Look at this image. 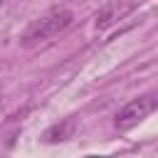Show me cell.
Instances as JSON below:
<instances>
[{"label":"cell","instance_id":"6da1fadb","mask_svg":"<svg viewBox=\"0 0 158 158\" xmlns=\"http://www.w3.org/2000/svg\"><path fill=\"white\" fill-rule=\"evenodd\" d=\"M72 20H74V15H72L69 7H52V10H47L42 17L32 20V22L27 25V30H25L22 37H20V44L27 47V49H30V47H37V44H42V42L62 35V32L72 25Z\"/></svg>","mask_w":158,"mask_h":158},{"label":"cell","instance_id":"277c9868","mask_svg":"<svg viewBox=\"0 0 158 158\" xmlns=\"http://www.w3.org/2000/svg\"><path fill=\"white\" fill-rule=\"evenodd\" d=\"M72 131H74V121H72V118H64L62 123L49 126L42 138H44V143H59V141H67V138L72 136Z\"/></svg>","mask_w":158,"mask_h":158},{"label":"cell","instance_id":"7a4b0ae2","mask_svg":"<svg viewBox=\"0 0 158 158\" xmlns=\"http://www.w3.org/2000/svg\"><path fill=\"white\" fill-rule=\"evenodd\" d=\"M158 106V99L146 94V96H138V99H131L123 109H118V114L114 116V126L118 131H128L133 126H138L153 109Z\"/></svg>","mask_w":158,"mask_h":158},{"label":"cell","instance_id":"3957f363","mask_svg":"<svg viewBox=\"0 0 158 158\" xmlns=\"http://www.w3.org/2000/svg\"><path fill=\"white\" fill-rule=\"evenodd\" d=\"M133 10V2H118V0H114V2H109V5H104L99 12H96V27L99 30H106V27H111L116 20H121L126 12H131Z\"/></svg>","mask_w":158,"mask_h":158},{"label":"cell","instance_id":"5b68a950","mask_svg":"<svg viewBox=\"0 0 158 158\" xmlns=\"http://www.w3.org/2000/svg\"><path fill=\"white\" fill-rule=\"evenodd\" d=\"M0 5H2V0H0Z\"/></svg>","mask_w":158,"mask_h":158}]
</instances>
